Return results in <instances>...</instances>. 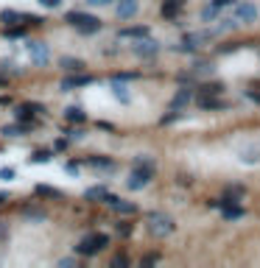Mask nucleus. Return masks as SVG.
<instances>
[{
  "label": "nucleus",
  "mask_w": 260,
  "mask_h": 268,
  "mask_svg": "<svg viewBox=\"0 0 260 268\" xmlns=\"http://www.w3.org/2000/svg\"><path fill=\"white\" fill-rule=\"evenodd\" d=\"M76 251L78 254H84V257H90V254H96V251H101V246H98V240H96V235H90V238H84V240L76 246Z\"/></svg>",
  "instance_id": "9"
},
{
  "label": "nucleus",
  "mask_w": 260,
  "mask_h": 268,
  "mask_svg": "<svg viewBox=\"0 0 260 268\" xmlns=\"http://www.w3.org/2000/svg\"><path fill=\"white\" fill-rule=\"evenodd\" d=\"M106 196H109V193H106L104 184H98V187H90V190H87V199H106Z\"/></svg>",
  "instance_id": "23"
},
{
  "label": "nucleus",
  "mask_w": 260,
  "mask_h": 268,
  "mask_svg": "<svg viewBox=\"0 0 260 268\" xmlns=\"http://www.w3.org/2000/svg\"><path fill=\"white\" fill-rule=\"evenodd\" d=\"M87 165H93V168H112V162H109V159H101V156H93V159H87Z\"/></svg>",
  "instance_id": "25"
},
{
  "label": "nucleus",
  "mask_w": 260,
  "mask_h": 268,
  "mask_svg": "<svg viewBox=\"0 0 260 268\" xmlns=\"http://www.w3.org/2000/svg\"><path fill=\"white\" fill-rule=\"evenodd\" d=\"M112 266L115 268H126V266H129V257H126V254H118V257L112 260Z\"/></svg>",
  "instance_id": "28"
},
{
  "label": "nucleus",
  "mask_w": 260,
  "mask_h": 268,
  "mask_svg": "<svg viewBox=\"0 0 260 268\" xmlns=\"http://www.w3.org/2000/svg\"><path fill=\"white\" fill-rule=\"evenodd\" d=\"M28 131V123H23V126H3V134L6 137H20V134H26Z\"/></svg>",
  "instance_id": "19"
},
{
  "label": "nucleus",
  "mask_w": 260,
  "mask_h": 268,
  "mask_svg": "<svg viewBox=\"0 0 260 268\" xmlns=\"http://www.w3.org/2000/svg\"><path fill=\"white\" fill-rule=\"evenodd\" d=\"M151 176H154V168H151V162H140L137 168L131 171V176H129V187H131V190L146 187V184L151 182Z\"/></svg>",
  "instance_id": "3"
},
{
  "label": "nucleus",
  "mask_w": 260,
  "mask_h": 268,
  "mask_svg": "<svg viewBox=\"0 0 260 268\" xmlns=\"http://www.w3.org/2000/svg\"><path fill=\"white\" fill-rule=\"evenodd\" d=\"M59 64L67 70V73H84V61H81V59H73V56H65Z\"/></svg>",
  "instance_id": "13"
},
{
  "label": "nucleus",
  "mask_w": 260,
  "mask_h": 268,
  "mask_svg": "<svg viewBox=\"0 0 260 268\" xmlns=\"http://www.w3.org/2000/svg\"><path fill=\"white\" fill-rule=\"evenodd\" d=\"M218 9H227V6H232V0H213Z\"/></svg>",
  "instance_id": "36"
},
{
  "label": "nucleus",
  "mask_w": 260,
  "mask_h": 268,
  "mask_svg": "<svg viewBox=\"0 0 260 268\" xmlns=\"http://www.w3.org/2000/svg\"><path fill=\"white\" fill-rule=\"evenodd\" d=\"M238 48H241V45H221L218 51H221V53H229V51H238Z\"/></svg>",
  "instance_id": "35"
},
{
  "label": "nucleus",
  "mask_w": 260,
  "mask_h": 268,
  "mask_svg": "<svg viewBox=\"0 0 260 268\" xmlns=\"http://www.w3.org/2000/svg\"><path fill=\"white\" fill-rule=\"evenodd\" d=\"M221 89H224V87L218 84V81H213V84H204V87H201V92H207V95H218Z\"/></svg>",
  "instance_id": "24"
},
{
  "label": "nucleus",
  "mask_w": 260,
  "mask_h": 268,
  "mask_svg": "<svg viewBox=\"0 0 260 268\" xmlns=\"http://www.w3.org/2000/svg\"><path fill=\"white\" fill-rule=\"evenodd\" d=\"M182 6H185V0H165V6H162V17H176Z\"/></svg>",
  "instance_id": "15"
},
{
  "label": "nucleus",
  "mask_w": 260,
  "mask_h": 268,
  "mask_svg": "<svg viewBox=\"0 0 260 268\" xmlns=\"http://www.w3.org/2000/svg\"><path fill=\"white\" fill-rule=\"evenodd\" d=\"M193 73H196V76H207V73H213V61H196V64H193Z\"/></svg>",
  "instance_id": "21"
},
{
  "label": "nucleus",
  "mask_w": 260,
  "mask_h": 268,
  "mask_svg": "<svg viewBox=\"0 0 260 268\" xmlns=\"http://www.w3.org/2000/svg\"><path fill=\"white\" fill-rule=\"evenodd\" d=\"M235 17L243 23H252V20H258V6L255 3H235Z\"/></svg>",
  "instance_id": "5"
},
{
  "label": "nucleus",
  "mask_w": 260,
  "mask_h": 268,
  "mask_svg": "<svg viewBox=\"0 0 260 268\" xmlns=\"http://www.w3.org/2000/svg\"><path fill=\"white\" fill-rule=\"evenodd\" d=\"M157 51H160V45H157L154 39H148V36L137 39V45H134V53H137V56H143V59H146V56H154Z\"/></svg>",
  "instance_id": "7"
},
{
  "label": "nucleus",
  "mask_w": 260,
  "mask_h": 268,
  "mask_svg": "<svg viewBox=\"0 0 260 268\" xmlns=\"http://www.w3.org/2000/svg\"><path fill=\"white\" fill-rule=\"evenodd\" d=\"M191 92H188V89H179V92H176V95H173V101H171V106L173 109H185V106L191 104Z\"/></svg>",
  "instance_id": "16"
},
{
  "label": "nucleus",
  "mask_w": 260,
  "mask_h": 268,
  "mask_svg": "<svg viewBox=\"0 0 260 268\" xmlns=\"http://www.w3.org/2000/svg\"><path fill=\"white\" fill-rule=\"evenodd\" d=\"M84 118H87V115H84V109H81V106H70V109H67V120L70 123H81Z\"/></svg>",
  "instance_id": "20"
},
{
  "label": "nucleus",
  "mask_w": 260,
  "mask_h": 268,
  "mask_svg": "<svg viewBox=\"0 0 260 268\" xmlns=\"http://www.w3.org/2000/svg\"><path fill=\"white\" fill-rule=\"evenodd\" d=\"M28 56H31L34 64H45V61H48V48H45V42H28Z\"/></svg>",
  "instance_id": "6"
},
{
  "label": "nucleus",
  "mask_w": 260,
  "mask_h": 268,
  "mask_svg": "<svg viewBox=\"0 0 260 268\" xmlns=\"http://www.w3.org/2000/svg\"><path fill=\"white\" fill-rule=\"evenodd\" d=\"M118 17L121 20H129V17H134L137 14V0H118Z\"/></svg>",
  "instance_id": "8"
},
{
  "label": "nucleus",
  "mask_w": 260,
  "mask_h": 268,
  "mask_svg": "<svg viewBox=\"0 0 260 268\" xmlns=\"http://www.w3.org/2000/svg\"><path fill=\"white\" fill-rule=\"evenodd\" d=\"M0 179H3V182L14 179V168H3V171H0Z\"/></svg>",
  "instance_id": "31"
},
{
  "label": "nucleus",
  "mask_w": 260,
  "mask_h": 268,
  "mask_svg": "<svg viewBox=\"0 0 260 268\" xmlns=\"http://www.w3.org/2000/svg\"><path fill=\"white\" fill-rule=\"evenodd\" d=\"M218 11H221V9H218L216 3H210V6H204V9H201V20H204V23H216V20H218Z\"/></svg>",
  "instance_id": "17"
},
{
  "label": "nucleus",
  "mask_w": 260,
  "mask_h": 268,
  "mask_svg": "<svg viewBox=\"0 0 260 268\" xmlns=\"http://www.w3.org/2000/svg\"><path fill=\"white\" fill-rule=\"evenodd\" d=\"M65 20H67L70 26H76L81 34H96V31H101V20L90 17V14H84V11H67V17Z\"/></svg>",
  "instance_id": "1"
},
{
  "label": "nucleus",
  "mask_w": 260,
  "mask_h": 268,
  "mask_svg": "<svg viewBox=\"0 0 260 268\" xmlns=\"http://www.w3.org/2000/svg\"><path fill=\"white\" fill-rule=\"evenodd\" d=\"M36 193H39V196H48V199H62V193L56 190V187H48V184H39Z\"/></svg>",
  "instance_id": "22"
},
{
  "label": "nucleus",
  "mask_w": 260,
  "mask_h": 268,
  "mask_svg": "<svg viewBox=\"0 0 260 268\" xmlns=\"http://www.w3.org/2000/svg\"><path fill=\"white\" fill-rule=\"evenodd\" d=\"M241 162L258 165V162H260V151H258V148H252V146H243V148H241Z\"/></svg>",
  "instance_id": "12"
},
{
  "label": "nucleus",
  "mask_w": 260,
  "mask_h": 268,
  "mask_svg": "<svg viewBox=\"0 0 260 268\" xmlns=\"http://www.w3.org/2000/svg\"><path fill=\"white\" fill-rule=\"evenodd\" d=\"M3 201H6V193H0V204H3Z\"/></svg>",
  "instance_id": "38"
},
{
  "label": "nucleus",
  "mask_w": 260,
  "mask_h": 268,
  "mask_svg": "<svg viewBox=\"0 0 260 268\" xmlns=\"http://www.w3.org/2000/svg\"><path fill=\"white\" fill-rule=\"evenodd\" d=\"M81 137H84V131H67V140H81Z\"/></svg>",
  "instance_id": "34"
},
{
  "label": "nucleus",
  "mask_w": 260,
  "mask_h": 268,
  "mask_svg": "<svg viewBox=\"0 0 260 268\" xmlns=\"http://www.w3.org/2000/svg\"><path fill=\"white\" fill-rule=\"evenodd\" d=\"M179 115H182L179 109H173V112H171V115H165V118H162L160 123H162V126H168V123H176V120H179Z\"/></svg>",
  "instance_id": "27"
},
{
  "label": "nucleus",
  "mask_w": 260,
  "mask_h": 268,
  "mask_svg": "<svg viewBox=\"0 0 260 268\" xmlns=\"http://www.w3.org/2000/svg\"><path fill=\"white\" fill-rule=\"evenodd\" d=\"M31 159H34V162H48V159H51V154H48V151H36Z\"/></svg>",
  "instance_id": "30"
},
{
  "label": "nucleus",
  "mask_w": 260,
  "mask_h": 268,
  "mask_svg": "<svg viewBox=\"0 0 260 268\" xmlns=\"http://www.w3.org/2000/svg\"><path fill=\"white\" fill-rule=\"evenodd\" d=\"M123 39H143V36H148V28L146 26H131V28H123L121 31Z\"/></svg>",
  "instance_id": "11"
},
{
  "label": "nucleus",
  "mask_w": 260,
  "mask_h": 268,
  "mask_svg": "<svg viewBox=\"0 0 260 268\" xmlns=\"http://www.w3.org/2000/svg\"><path fill=\"white\" fill-rule=\"evenodd\" d=\"M199 106H201V109H224V101H218V98L216 95H207V92H204V95H201L199 98Z\"/></svg>",
  "instance_id": "14"
},
{
  "label": "nucleus",
  "mask_w": 260,
  "mask_h": 268,
  "mask_svg": "<svg viewBox=\"0 0 260 268\" xmlns=\"http://www.w3.org/2000/svg\"><path fill=\"white\" fill-rule=\"evenodd\" d=\"M148 232L154 238H165V235L173 232V218L165 215V212H151L148 215Z\"/></svg>",
  "instance_id": "2"
},
{
  "label": "nucleus",
  "mask_w": 260,
  "mask_h": 268,
  "mask_svg": "<svg viewBox=\"0 0 260 268\" xmlns=\"http://www.w3.org/2000/svg\"><path fill=\"white\" fill-rule=\"evenodd\" d=\"M227 196H229V199H235V201H238V199H241V196H243V187H227Z\"/></svg>",
  "instance_id": "29"
},
{
  "label": "nucleus",
  "mask_w": 260,
  "mask_h": 268,
  "mask_svg": "<svg viewBox=\"0 0 260 268\" xmlns=\"http://www.w3.org/2000/svg\"><path fill=\"white\" fill-rule=\"evenodd\" d=\"M118 235H121V238H129V235H131V226L129 224H118Z\"/></svg>",
  "instance_id": "32"
},
{
  "label": "nucleus",
  "mask_w": 260,
  "mask_h": 268,
  "mask_svg": "<svg viewBox=\"0 0 260 268\" xmlns=\"http://www.w3.org/2000/svg\"><path fill=\"white\" fill-rule=\"evenodd\" d=\"M112 95L121 101V104H129L131 95H129V87L123 84V78H112Z\"/></svg>",
  "instance_id": "10"
},
{
  "label": "nucleus",
  "mask_w": 260,
  "mask_h": 268,
  "mask_svg": "<svg viewBox=\"0 0 260 268\" xmlns=\"http://www.w3.org/2000/svg\"><path fill=\"white\" fill-rule=\"evenodd\" d=\"M143 263H146V266H154V263H160V254H146Z\"/></svg>",
  "instance_id": "33"
},
{
  "label": "nucleus",
  "mask_w": 260,
  "mask_h": 268,
  "mask_svg": "<svg viewBox=\"0 0 260 268\" xmlns=\"http://www.w3.org/2000/svg\"><path fill=\"white\" fill-rule=\"evenodd\" d=\"M39 3H42V6H51V9L53 6H59V0H39Z\"/></svg>",
  "instance_id": "37"
},
{
  "label": "nucleus",
  "mask_w": 260,
  "mask_h": 268,
  "mask_svg": "<svg viewBox=\"0 0 260 268\" xmlns=\"http://www.w3.org/2000/svg\"><path fill=\"white\" fill-rule=\"evenodd\" d=\"M87 81H90L87 76H73V78H65V81H62V89H65V92H70L73 87H78V84H87Z\"/></svg>",
  "instance_id": "18"
},
{
  "label": "nucleus",
  "mask_w": 260,
  "mask_h": 268,
  "mask_svg": "<svg viewBox=\"0 0 260 268\" xmlns=\"http://www.w3.org/2000/svg\"><path fill=\"white\" fill-rule=\"evenodd\" d=\"M23 215H26V218H36V221H42L45 212H42V209H31V207H28V209H23Z\"/></svg>",
  "instance_id": "26"
},
{
  "label": "nucleus",
  "mask_w": 260,
  "mask_h": 268,
  "mask_svg": "<svg viewBox=\"0 0 260 268\" xmlns=\"http://www.w3.org/2000/svg\"><path fill=\"white\" fill-rule=\"evenodd\" d=\"M106 204H109V207L115 209V212H121V215H134V212H137V207H134V204H131V201H123V199H115V196H106Z\"/></svg>",
  "instance_id": "4"
}]
</instances>
